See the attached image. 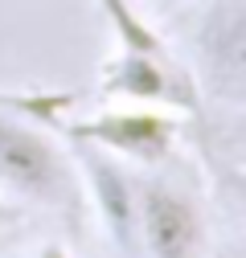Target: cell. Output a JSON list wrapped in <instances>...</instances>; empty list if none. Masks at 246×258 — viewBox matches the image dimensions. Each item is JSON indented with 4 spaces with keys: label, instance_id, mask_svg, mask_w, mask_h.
<instances>
[{
    "label": "cell",
    "instance_id": "cell-7",
    "mask_svg": "<svg viewBox=\"0 0 246 258\" xmlns=\"http://www.w3.org/2000/svg\"><path fill=\"white\" fill-rule=\"evenodd\" d=\"M33 258H74V254H70L66 246H57V242H45V246H41Z\"/></svg>",
    "mask_w": 246,
    "mask_h": 258
},
{
    "label": "cell",
    "instance_id": "cell-1",
    "mask_svg": "<svg viewBox=\"0 0 246 258\" xmlns=\"http://www.w3.org/2000/svg\"><path fill=\"white\" fill-rule=\"evenodd\" d=\"M0 192L13 205L78 209L82 180L57 136L0 103Z\"/></svg>",
    "mask_w": 246,
    "mask_h": 258
},
{
    "label": "cell",
    "instance_id": "cell-8",
    "mask_svg": "<svg viewBox=\"0 0 246 258\" xmlns=\"http://www.w3.org/2000/svg\"><path fill=\"white\" fill-rule=\"evenodd\" d=\"M140 5V0H136ZM148 5H156V9H172V5H180V0H148Z\"/></svg>",
    "mask_w": 246,
    "mask_h": 258
},
{
    "label": "cell",
    "instance_id": "cell-6",
    "mask_svg": "<svg viewBox=\"0 0 246 258\" xmlns=\"http://www.w3.org/2000/svg\"><path fill=\"white\" fill-rule=\"evenodd\" d=\"M17 213H21V209L5 197V192H0V230H5V225H13V221H17Z\"/></svg>",
    "mask_w": 246,
    "mask_h": 258
},
{
    "label": "cell",
    "instance_id": "cell-3",
    "mask_svg": "<svg viewBox=\"0 0 246 258\" xmlns=\"http://www.w3.org/2000/svg\"><path fill=\"white\" fill-rule=\"evenodd\" d=\"M66 132H70L74 144H90V148L123 160V164H160V160H168L172 148H176L180 123H176L172 111L128 103V107L78 119Z\"/></svg>",
    "mask_w": 246,
    "mask_h": 258
},
{
    "label": "cell",
    "instance_id": "cell-5",
    "mask_svg": "<svg viewBox=\"0 0 246 258\" xmlns=\"http://www.w3.org/2000/svg\"><path fill=\"white\" fill-rule=\"evenodd\" d=\"M242 17H246L242 0H213L197 25V37H193L201 74L230 99L242 94V53H246Z\"/></svg>",
    "mask_w": 246,
    "mask_h": 258
},
{
    "label": "cell",
    "instance_id": "cell-4",
    "mask_svg": "<svg viewBox=\"0 0 246 258\" xmlns=\"http://www.w3.org/2000/svg\"><path fill=\"white\" fill-rule=\"evenodd\" d=\"M74 144V140H70ZM74 168H78V180L82 188L90 192V205H95L99 221L107 238L132 254L136 250V201H140V180L128 172V164L90 144H74Z\"/></svg>",
    "mask_w": 246,
    "mask_h": 258
},
{
    "label": "cell",
    "instance_id": "cell-2",
    "mask_svg": "<svg viewBox=\"0 0 246 258\" xmlns=\"http://www.w3.org/2000/svg\"><path fill=\"white\" fill-rule=\"evenodd\" d=\"M136 246H144L148 258H209V221L184 188L140 180Z\"/></svg>",
    "mask_w": 246,
    "mask_h": 258
}]
</instances>
